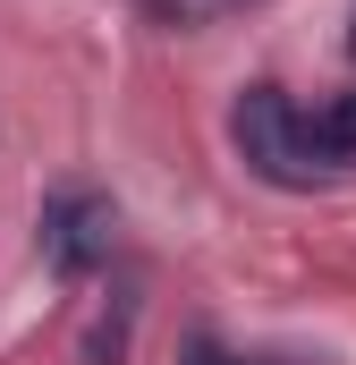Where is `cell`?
<instances>
[{
    "instance_id": "obj_2",
    "label": "cell",
    "mask_w": 356,
    "mask_h": 365,
    "mask_svg": "<svg viewBox=\"0 0 356 365\" xmlns=\"http://www.w3.org/2000/svg\"><path fill=\"white\" fill-rule=\"evenodd\" d=\"M43 255L60 272H93L110 255V204L102 195H51L43 204Z\"/></svg>"
},
{
    "instance_id": "obj_3",
    "label": "cell",
    "mask_w": 356,
    "mask_h": 365,
    "mask_svg": "<svg viewBox=\"0 0 356 365\" xmlns=\"http://www.w3.org/2000/svg\"><path fill=\"white\" fill-rule=\"evenodd\" d=\"M305 153H314V170H340V162H356V86L331 93L314 119H305Z\"/></svg>"
},
{
    "instance_id": "obj_4",
    "label": "cell",
    "mask_w": 356,
    "mask_h": 365,
    "mask_svg": "<svg viewBox=\"0 0 356 365\" xmlns=\"http://www.w3.org/2000/svg\"><path fill=\"white\" fill-rule=\"evenodd\" d=\"M348 43H356V34H348Z\"/></svg>"
},
{
    "instance_id": "obj_1",
    "label": "cell",
    "mask_w": 356,
    "mask_h": 365,
    "mask_svg": "<svg viewBox=\"0 0 356 365\" xmlns=\"http://www.w3.org/2000/svg\"><path fill=\"white\" fill-rule=\"evenodd\" d=\"M229 136H238V153H246V170H255V179H271V187H305V179H314L305 119H297V102H288L280 86H246V93H238Z\"/></svg>"
}]
</instances>
